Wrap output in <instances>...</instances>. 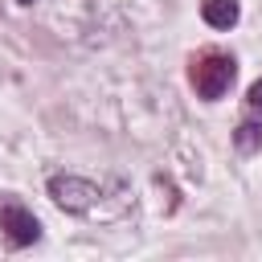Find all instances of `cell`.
<instances>
[{
	"instance_id": "obj_7",
	"label": "cell",
	"mask_w": 262,
	"mask_h": 262,
	"mask_svg": "<svg viewBox=\"0 0 262 262\" xmlns=\"http://www.w3.org/2000/svg\"><path fill=\"white\" fill-rule=\"evenodd\" d=\"M20 4H33V0H20Z\"/></svg>"
},
{
	"instance_id": "obj_5",
	"label": "cell",
	"mask_w": 262,
	"mask_h": 262,
	"mask_svg": "<svg viewBox=\"0 0 262 262\" xmlns=\"http://www.w3.org/2000/svg\"><path fill=\"white\" fill-rule=\"evenodd\" d=\"M233 143H237V151H258L262 147V123H242L233 131Z\"/></svg>"
},
{
	"instance_id": "obj_2",
	"label": "cell",
	"mask_w": 262,
	"mask_h": 262,
	"mask_svg": "<svg viewBox=\"0 0 262 262\" xmlns=\"http://www.w3.org/2000/svg\"><path fill=\"white\" fill-rule=\"evenodd\" d=\"M49 196H53V205L57 209H66V213H94V205H98V184H90V180H82V176H70V172H57V176H49Z\"/></svg>"
},
{
	"instance_id": "obj_4",
	"label": "cell",
	"mask_w": 262,
	"mask_h": 262,
	"mask_svg": "<svg viewBox=\"0 0 262 262\" xmlns=\"http://www.w3.org/2000/svg\"><path fill=\"white\" fill-rule=\"evenodd\" d=\"M201 16L213 29H233L237 16H242V8H237V0H205L201 4Z\"/></svg>"
},
{
	"instance_id": "obj_6",
	"label": "cell",
	"mask_w": 262,
	"mask_h": 262,
	"mask_svg": "<svg viewBox=\"0 0 262 262\" xmlns=\"http://www.w3.org/2000/svg\"><path fill=\"white\" fill-rule=\"evenodd\" d=\"M246 102H250L254 111H262V78H258V82L250 86V94H246Z\"/></svg>"
},
{
	"instance_id": "obj_3",
	"label": "cell",
	"mask_w": 262,
	"mask_h": 262,
	"mask_svg": "<svg viewBox=\"0 0 262 262\" xmlns=\"http://www.w3.org/2000/svg\"><path fill=\"white\" fill-rule=\"evenodd\" d=\"M0 229L8 233L12 246H33V242L41 237V221H37L25 205H16V201H4V205H0Z\"/></svg>"
},
{
	"instance_id": "obj_1",
	"label": "cell",
	"mask_w": 262,
	"mask_h": 262,
	"mask_svg": "<svg viewBox=\"0 0 262 262\" xmlns=\"http://www.w3.org/2000/svg\"><path fill=\"white\" fill-rule=\"evenodd\" d=\"M233 74H237V66H233V57H229V53H205V57H196V61H192V70H188V78H192L196 94H201V98H209V102H217V98L233 86Z\"/></svg>"
}]
</instances>
